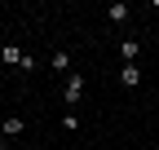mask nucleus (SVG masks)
Here are the masks:
<instances>
[{
    "instance_id": "obj_2",
    "label": "nucleus",
    "mask_w": 159,
    "mask_h": 150,
    "mask_svg": "<svg viewBox=\"0 0 159 150\" xmlns=\"http://www.w3.org/2000/svg\"><path fill=\"white\" fill-rule=\"evenodd\" d=\"M119 84H124V88H137V84H142V71H137V62H133V66H119Z\"/></svg>"
},
{
    "instance_id": "obj_3",
    "label": "nucleus",
    "mask_w": 159,
    "mask_h": 150,
    "mask_svg": "<svg viewBox=\"0 0 159 150\" xmlns=\"http://www.w3.org/2000/svg\"><path fill=\"white\" fill-rule=\"evenodd\" d=\"M137 53H142V44H137V40H119V58H124V66H133Z\"/></svg>"
},
{
    "instance_id": "obj_4",
    "label": "nucleus",
    "mask_w": 159,
    "mask_h": 150,
    "mask_svg": "<svg viewBox=\"0 0 159 150\" xmlns=\"http://www.w3.org/2000/svg\"><path fill=\"white\" fill-rule=\"evenodd\" d=\"M49 62H53V71H71V53H66V49H57Z\"/></svg>"
},
{
    "instance_id": "obj_6",
    "label": "nucleus",
    "mask_w": 159,
    "mask_h": 150,
    "mask_svg": "<svg viewBox=\"0 0 159 150\" xmlns=\"http://www.w3.org/2000/svg\"><path fill=\"white\" fill-rule=\"evenodd\" d=\"M106 18H111V22H124V18H128V5H111Z\"/></svg>"
},
{
    "instance_id": "obj_5",
    "label": "nucleus",
    "mask_w": 159,
    "mask_h": 150,
    "mask_svg": "<svg viewBox=\"0 0 159 150\" xmlns=\"http://www.w3.org/2000/svg\"><path fill=\"white\" fill-rule=\"evenodd\" d=\"M0 58H5V62H9V66H22V58H27V53H22V49H13V44H9V49H5V53H0Z\"/></svg>"
},
{
    "instance_id": "obj_1",
    "label": "nucleus",
    "mask_w": 159,
    "mask_h": 150,
    "mask_svg": "<svg viewBox=\"0 0 159 150\" xmlns=\"http://www.w3.org/2000/svg\"><path fill=\"white\" fill-rule=\"evenodd\" d=\"M62 97H66V106H75L80 97H84V75H66V84H62Z\"/></svg>"
},
{
    "instance_id": "obj_7",
    "label": "nucleus",
    "mask_w": 159,
    "mask_h": 150,
    "mask_svg": "<svg viewBox=\"0 0 159 150\" xmlns=\"http://www.w3.org/2000/svg\"><path fill=\"white\" fill-rule=\"evenodd\" d=\"M0 128H5V137H18V133H22V119H5Z\"/></svg>"
}]
</instances>
